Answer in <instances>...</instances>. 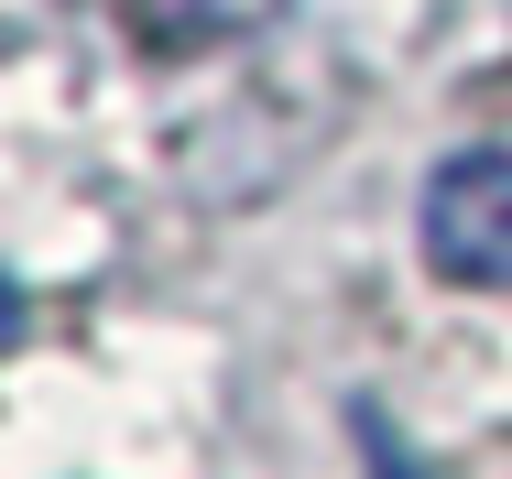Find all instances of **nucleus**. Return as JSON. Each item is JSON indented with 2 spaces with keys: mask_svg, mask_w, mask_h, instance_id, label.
I'll use <instances>...</instances> for the list:
<instances>
[{
  "mask_svg": "<svg viewBox=\"0 0 512 479\" xmlns=\"http://www.w3.org/2000/svg\"><path fill=\"white\" fill-rule=\"evenodd\" d=\"M414 240H425V273L469 294H512V153L502 142H469L447 153L425 196H414Z\"/></svg>",
  "mask_w": 512,
  "mask_h": 479,
  "instance_id": "obj_1",
  "label": "nucleus"
},
{
  "mask_svg": "<svg viewBox=\"0 0 512 479\" xmlns=\"http://www.w3.org/2000/svg\"><path fill=\"white\" fill-rule=\"evenodd\" d=\"M349 436H360V458H371V479H447L436 458H414V436L382 414V403H349Z\"/></svg>",
  "mask_w": 512,
  "mask_h": 479,
  "instance_id": "obj_2",
  "label": "nucleus"
}]
</instances>
